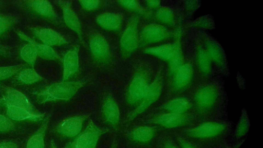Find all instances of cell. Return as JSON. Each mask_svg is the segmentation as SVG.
<instances>
[{"label":"cell","instance_id":"cell-1","mask_svg":"<svg viewBox=\"0 0 263 148\" xmlns=\"http://www.w3.org/2000/svg\"><path fill=\"white\" fill-rule=\"evenodd\" d=\"M187 96L193 113L200 121L223 119L224 98L218 83L209 80L195 82Z\"/></svg>","mask_w":263,"mask_h":148},{"label":"cell","instance_id":"cell-2","mask_svg":"<svg viewBox=\"0 0 263 148\" xmlns=\"http://www.w3.org/2000/svg\"><path fill=\"white\" fill-rule=\"evenodd\" d=\"M232 132L230 122L217 119L201 121L176 133L199 148H219L227 143Z\"/></svg>","mask_w":263,"mask_h":148},{"label":"cell","instance_id":"cell-3","mask_svg":"<svg viewBox=\"0 0 263 148\" xmlns=\"http://www.w3.org/2000/svg\"><path fill=\"white\" fill-rule=\"evenodd\" d=\"M167 76L166 70L161 68L151 84L145 96L139 105L127 115L125 122L128 123L153 106L160 104L165 99Z\"/></svg>","mask_w":263,"mask_h":148},{"label":"cell","instance_id":"cell-4","mask_svg":"<svg viewBox=\"0 0 263 148\" xmlns=\"http://www.w3.org/2000/svg\"><path fill=\"white\" fill-rule=\"evenodd\" d=\"M200 122L193 113H153L145 120V124L154 126L163 132L176 133Z\"/></svg>","mask_w":263,"mask_h":148},{"label":"cell","instance_id":"cell-5","mask_svg":"<svg viewBox=\"0 0 263 148\" xmlns=\"http://www.w3.org/2000/svg\"><path fill=\"white\" fill-rule=\"evenodd\" d=\"M195 74L194 62L186 60L172 77L167 79L164 100L187 95L195 84Z\"/></svg>","mask_w":263,"mask_h":148},{"label":"cell","instance_id":"cell-6","mask_svg":"<svg viewBox=\"0 0 263 148\" xmlns=\"http://www.w3.org/2000/svg\"><path fill=\"white\" fill-rule=\"evenodd\" d=\"M85 83L84 81L79 80L54 83L41 91L37 95V99L41 103L69 100L77 94Z\"/></svg>","mask_w":263,"mask_h":148},{"label":"cell","instance_id":"cell-7","mask_svg":"<svg viewBox=\"0 0 263 148\" xmlns=\"http://www.w3.org/2000/svg\"><path fill=\"white\" fill-rule=\"evenodd\" d=\"M180 31L173 30L156 23L144 26L141 31L139 38L144 45H161L173 41L181 36Z\"/></svg>","mask_w":263,"mask_h":148},{"label":"cell","instance_id":"cell-8","mask_svg":"<svg viewBox=\"0 0 263 148\" xmlns=\"http://www.w3.org/2000/svg\"><path fill=\"white\" fill-rule=\"evenodd\" d=\"M152 78V72L147 68H141L136 73L126 93V100L128 104H137L141 101L154 79Z\"/></svg>","mask_w":263,"mask_h":148},{"label":"cell","instance_id":"cell-9","mask_svg":"<svg viewBox=\"0 0 263 148\" xmlns=\"http://www.w3.org/2000/svg\"><path fill=\"white\" fill-rule=\"evenodd\" d=\"M109 131L100 127L90 119L85 129L63 148H96L100 137Z\"/></svg>","mask_w":263,"mask_h":148},{"label":"cell","instance_id":"cell-10","mask_svg":"<svg viewBox=\"0 0 263 148\" xmlns=\"http://www.w3.org/2000/svg\"><path fill=\"white\" fill-rule=\"evenodd\" d=\"M180 37L168 43L147 47L143 52L164 62L167 65L184 55Z\"/></svg>","mask_w":263,"mask_h":148},{"label":"cell","instance_id":"cell-11","mask_svg":"<svg viewBox=\"0 0 263 148\" xmlns=\"http://www.w3.org/2000/svg\"><path fill=\"white\" fill-rule=\"evenodd\" d=\"M138 26V17H133L121 36L120 49L124 58L130 56L138 48L140 40Z\"/></svg>","mask_w":263,"mask_h":148},{"label":"cell","instance_id":"cell-12","mask_svg":"<svg viewBox=\"0 0 263 148\" xmlns=\"http://www.w3.org/2000/svg\"><path fill=\"white\" fill-rule=\"evenodd\" d=\"M153 113L193 114V106L187 95L177 96L163 101L155 108Z\"/></svg>","mask_w":263,"mask_h":148},{"label":"cell","instance_id":"cell-13","mask_svg":"<svg viewBox=\"0 0 263 148\" xmlns=\"http://www.w3.org/2000/svg\"><path fill=\"white\" fill-rule=\"evenodd\" d=\"M199 38L213 65L225 70L227 68L226 58L221 46L212 37L202 33Z\"/></svg>","mask_w":263,"mask_h":148},{"label":"cell","instance_id":"cell-14","mask_svg":"<svg viewBox=\"0 0 263 148\" xmlns=\"http://www.w3.org/2000/svg\"><path fill=\"white\" fill-rule=\"evenodd\" d=\"M194 66L200 81L209 80L213 73V64L199 38L195 41Z\"/></svg>","mask_w":263,"mask_h":148},{"label":"cell","instance_id":"cell-15","mask_svg":"<svg viewBox=\"0 0 263 148\" xmlns=\"http://www.w3.org/2000/svg\"><path fill=\"white\" fill-rule=\"evenodd\" d=\"M90 115L85 114L67 117L58 123L55 127V131L64 137H76L82 132L84 122Z\"/></svg>","mask_w":263,"mask_h":148},{"label":"cell","instance_id":"cell-16","mask_svg":"<svg viewBox=\"0 0 263 148\" xmlns=\"http://www.w3.org/2000/svg\"><path fill=\"white\" fill-rule=\"evenodd\" d=\"M163 132L154 126L144 124L133 128L127 136L134 141L153 146Z\"/></svg>","mask_w":263,"mask_h":148},{"label":"cell","instance_id":"cell-17","mask_svg":"<svg viewBox=\"0 0 263 148\" xmlns=\"http://www.w3.org/2000/svg\"><path fill=\"white\" fill-rule=\"evenodd\" d=\"M89 44L92 57L96 61L105 63L109 61L110 58L109 45L102 34L97 33L91 35Z\"/></svg>","mask_w":263,"mask_h":148},{"label":"cell","instance_id":"cell-18","mask_svg":"<svg viewBox=\"0 0 263 148\" xmlns=\"http://www.w3.org/2000/svg\"><path fill=\"white\" fill-rule=\"evenodd\" d=\"M250 128V122L245 109L242 110L241 115L232 133L227 144L231 148H238L245 140Z\"/></svg>","mask_w":263,"mask_h":148},{"label":"cell","instance_id":"cell-19","mask_svg":"<svg viewBox=\"0 0 263 148\" xmlns=\"http://www.w3.org/2000/svg\"><path fill=\"white\" fill-rule=\"evenodd\" d=\"M3 100L6 106L23 108L32 113H36L35 108L26 96L16 89L6 88L4 90Z\"/></svg>","mask_w":263,"mask_h":148},{"label":"cell","instance_id":"cell-20","mask_svg":"<svg viewBox=\"0 0 263 148\" xmlns=\"http://www.w3.org/2000/svg\"><path fill=\"white\" fill-rule=\"evenodd\" d=\"M33 34L45 45L58 46L67 43L60 33L48 28L33 27L30 28Z\"/></svg>","mask_w":263,"mask_h":148},{"label":"cell","instance_id":"cell-21","mask_svg":"<svg viewBox=\"0 0 263 148\" xmlns=\"http://www.w3.org/2000/svg\"><path fill=\"white\" fill-rule=\"evenodd\" d=\"M102 115L105 122L114 128L118 127L120 121L119 106L111 96L104 99L102 106Z\"/></svg>","mask_w":263,"mask_h":148},{"label":"cell","instance_id":"cell-22","mask_svg":"<svg viewBox=\"0 0 263 148\" xmlns=\"http://www.w3.org/2000/svg\"><path fill=\"white\" fill-rule=\"evenodd\" d=\"M59 5L61 8L64 21L66 26L72 30L80 40L82 38L81 24L80 20L71 7L68 1H59Z\"/></svg>","mask_w":263,"mask_h":148},{"label":"cell","instance_id":"cell-23","mask_svg":"<svg viewBox=\"0 0 263 148\" xmlns=\"http://www.w3.org/2000/svg\"><path fill=\"white\" fill-rule=\"evenodd\" d=\"M79 68V49L74 47L68 51L64 55L62 81H66L78 71Z\"/></svg>","mask_w":263,"mask_h":148},{"label":"cell","instance_id":"cell-24","mask_svg":"<svg viewBox=\"0 0 263 148\" xmlns=\"http://www.w3.org/2000/svg\"><path fill=\"white\" fill-rule=\"evenodd\" d=\"M123 16L119 13L105 12L96 17L97 24L104 29L116 31L120 29L123 24Z\"/></svg>","mask_w":263,"mask_h":148},{"label":"cell","instance_id":"cell-25","mask_svg":"<svg viewBox=\"0 0 263 148\" xmlns=\"http://www.w3.org/2000/svg\"><path fill=\"white\" fill-rule=\"evenodd\" d=\"M156 23L171 29L176 27L177 15L174 10L168 6H160L154 13Z\"/></svg>","mask_w":263,"mask_h":148},{"label":"cell","instance_id":"cell-26","mask_svg":"<svg viewBox=\"0 0 263 148\" xmlns=\"http://www.w3.org/2000/svg\"><path fill=\"white\" fill-rule=\"evenodd\" d=\"M6 106V114L8 118L12 120L22 121L30 120L37 121L42 119L45 116V114L32 113L23 108L12 106Z\"/></svg>","mask_w":263,"mask_h":148},{"label":"cell","instance_id":"cell-27","mask_svg":"<svg viewBox=\"0 0 263 148\" xmlns=\"http://www.w3.org/2000/svg\"><path fill=\"white\" fill-rule=\"evenodd\" d=\"M16 33L21 38L32 44L37 51V55L41 58L49 60H54L58 59V54L51 47L36 42L21 31H16Z\"/></svg>","mask_w":263,"mask_h":148},{"label":"cell","instance_id":"cell-28","mask_svg":"<svg viewBox=\"0 0 263 148\" xmlns=\"http://www.w3.org/2000/svg\"><path fill=\"white\" fill-rule=\"evenodd\" d=\"M27 7L36 13L51 19L56 17V14L51 3L45 0H31L25 2Z\"/></svg>","mask_w":263,"mask_h":148},{"label":"cell","instance_id":"cell-29","mask_svg":"<svg viewBox=\"0 0 263 148\" xmlns=\"http://www.w3.org/2000/svg\"><path fill=\"white\" fill-rule=\"evenodd\" d=\"M49 119V117L46 118L39 128L28 140L26 148H44V138Z\"/></svg>","mask_w":263,"mask_h":148},{"label":"cell","instance_id":"cell-30","mask_svg":"<svg viewBox=\"0 0 263 148\" xmlns=\"http://www.w3.org/2000/svg\"><path fill=\"white\" fill-rule=\"evenodd\" d=\"M125 9L136 12L143 17H150L153 15L152 12L143 7L138 1L135 0H123L117 2Z\"/></svg>","mask_w":263,"mask_h":148},{"label":"cell","instance_id":"cell-31","mask_svg":"<svg viewBox=\"0 0 263 148\" xmlns=\"http://www.w3.org/2000/svg\"><path fill=\"white\" fill-rule=\"evenodd\" d=\"M20 55L24 61L34 67L37 53L32 44L28 43L24 45L21 49Z\"/></svg>","mask_w":263,"mask_h":148},{"label":"cell","instance_id":"cell-32","mask_svg":"<svg viewBox=\"0 0 263 148\" xmlns=\"http://www.w3.org/2000/svg\"><path fill=\"white\" fill-rule=\"evenodd\" d=\"M153 148H180L171 133L163 132L153 146Z\"/></svg>","mask_w":263,"mask_h":148},{"label":"cell","instance_id":"cell-33","mask_svg":"<svg viewBox=\"0 0 263 148\" xmlns=\"http://www.w3.org/2000/svg\"><path fill=\"white\" fill-rule=\"evenodd\" d=\"M18 78L22 82L27 84H32L43 79V78L32 68H25L20 71Z\"/></svg>","mask_w":263,"mask_h":148},{"label":"cell","instance_id":"cell-34","mask_svg":"<svg viewBox=\"0 0 263 148\" xmlns=\"http://www.w3.org/2000/svg\"><path fill=\"white\" fill-rule=\"evenodd\" d=\"M23 64L0 67V80L8 79L18 73L24 67Z\"/></svg>","mask_w":263,"mask_h":148},{"label":"cell","instance_id":"cell-35","mask_svg":"<svg viewBox=\"0 0 263 148\" xmlns=\"http://www.w3.org/2000/svg\"><path fill=\"white\" fill-rule=\"evenodd\" d=\"M17 21V17L12 15L0 14V34L10 28Z\"/></svg>","mask_w":263,"mask_h":148},{"label":"cell","instance_id":"cell-36","mask_svg":"<svg viewBox=\"0 0 263 148\" xmlns=\"http://www.w3.org/2000/svg\"><path fill=\"white\" fill-rule=\"evenodd\" d=\"M214 25L213 20L211 17L203 16L193 22L191 26L196 28L212 29L213 28Z\"/></svg>","mask_w":263,"mask_h":148},{"label":"cell","instance_id":"cell-37","mask_svg":"<svg viewBox=\"0 0 263 148\" xmlns=\"http://www.w3.org/2000/svg\"><path fill=\"white\" fill-rule=\"evenodd\" d=\"M180 148H199L176 133H171Z\"/></svg>","mask_w":263,"mask_h":148},{"label":"cell","instance_id":"cell-38","mask_svg":"<svg viewBox=\"0 0 263 148\" xmlns=\"http://www.w3.org/2000/svg\"><path fill=\"white\" fill-rule=\"evenodd\" d=\"M15 125L9 118L0 114V132H7L14 129Z\"/></svg>","mask_w":263,"mask_h":148},{"label":"cell","instance_id":"cell-39","mask_svg":"<svg viewBox=\"0 0 263 148\" xmlns=\"http://www.w3.org/2000/svg\"><path fill=\"white\" fill-rule=\"evenodd\" d=\"M79 3L82 8L87 11L96 10L100 5V1L98 0H83L80 1Z\"/></svg>","mask_w":263,"mask_h":148},{"label":"cell","instance_id":"cell-40","mask_svg":"<svg viewBox=\"0 0 263 148\" xmlns=\"http://www.w3.org/2000/svg\"><path fill=\"white\" fill-rule=\"evenodd\" d=\"M0 148H18V146L15 142L6 140L0 141Z\"/></svg>","mask_w":263,"mask_h":148},{"label":"cell","instance_id":"cell-41","mask_svg":"<svg viewBox=\"0 0 263 148\" xmlns=\"http://www.w3.org/2000/svg\"><path fill=\"white\" fill-rule=\"evenodd\" d=\"M146 5L149 9H155L156 10L160 7L161 1H146Z\"/></svg>","mask_w":263,"mask_h":148},{"label":"cell","instance_id":"cell-42","mask_svg":"<svg viewBox=\"0 0 263 148\" xmlns=\"http://www.w3.org/2000/svg\"><path fill=\"white\" fill-rule=\"evenodd\" d=\"M10 49L6 46L0 44V55L5 56L10 53Z\"/></svg>","mask_w":263,"mask_h":148},{"label":"cell","instance_id":"cell-43","mask_svg":"<svg viewBox=\"0 0 263 148\" xmlns=\"http://www.w3.org/2000/svg\"><path fill=\"white\" fill-rule=\"evenodd\" d=\"M50 148H58L53 140L50 141Z\"/></svg>","mask_w":263,"mask_h":148},{"label":"cell","instance_id":"cell-44","mask_svg":"<svg viewBox=\"0 0 263 148\" xmlns=\"http://www.w3.org/2000/svg\"><path fill=\"white\" fill-rule=\"evenodd\" d=\"M111 148H117V141L116 138L112 141Z\"/></svg>","mask_w":263,"mask_h":148},{"label":"cell","instance_id":"cell-45","mask_svg":"<svg viewBox=\"0 0 263 148\" xmlns=\"http://www.w3.org/2000/svg\"><path fill=\"white\" fill-rule=\"evenodd\" d=\"M4 104L5 105L4 102L3 100V99H0V106L3 105Z\"/></svg>","mask_w":263,"mask_h":148},{"label":"cell","instance_id":"cell-46","mask_svg":"<svg viewBox=\"0 0 263 148\" xmlns=\"http://www.w3.org/2000/svg\"><path fill=\"white\" fill-rule=\"evenodd\" d=\"M219 148H221V147H219Z\"/></svg>","mask_w":263,"mask_h":148}]
</instances>
